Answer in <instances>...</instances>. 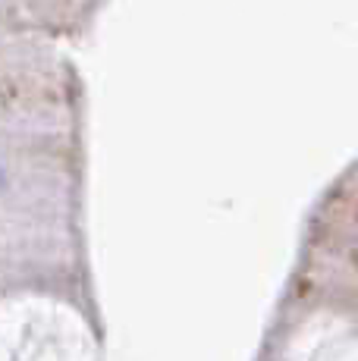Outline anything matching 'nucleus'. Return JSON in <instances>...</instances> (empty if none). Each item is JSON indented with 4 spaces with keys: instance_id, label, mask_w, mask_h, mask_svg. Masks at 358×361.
<instances>
[{
    "instance_id": "nucleus-1",
    "label": "nucleus",
    "mask_w": 358,
    "mask_h": 361,
    "mask_svg": "<svg viewBox=\"0 0 358 361\" xmlns=\"http://www.w3.org/2000/svg\"><path fill=\"white\" fill-rule=\"evenodd\" d=\"M0 183H4V179H0Z\"/></svg>"
}]
</instances>
